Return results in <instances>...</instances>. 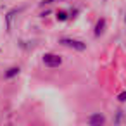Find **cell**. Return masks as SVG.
I'll use <instances>...</instances> for the list:
<instances>
[{
    "mask_svg": "<svg viewBox=\"0 0 126 126\" xmlns=\"http://www.w3.org/2000/svg\"><path fill=\"white\" fill-rule=\"evenodd\" d=\"M59 43H61V45H64V47H69V48L79 50V52L86 48V43H83V42H79V40H73V38H62Z\"/></svg>",
    "mask_w": 126,
    "mask_h": 126,
    "instance_id": "obj_1",
    "label": "cell"
},
{
    "mask_svg": "<svg viewBox=\"0 0 126 126\" xmlns=\"http://www.w3.org/2000/svg\"><path fill=\"white\" fill-rule=\"evenodd\" d=\"M43 64L48 67H59L62 64V57L57 54H45L43 55Z\"/></svg>",
    "mask_w": 126,
    "mask_h": 126,
    "instance_id": "obj_2",
    "label": "cell"
},
{
    "mask_svg": "<svg viewBox=\"0 0 126 126\" xmlns=\"http://www.w3.org/2000/svg\"><path fill=\"white\" fill-rule=\"evenodd\" d=\"M104 123H105V117L102 114H93V116L88 117V124H92V126H100Z\"/></svg>",
    "mask_w": 126,
    "mask_h": 126,
    "instance_id": "obj_3",
    "label": "cell"
},
{
    "mask_svg": "<svg viewBox=\"0 0 126 126\" xmlns=\"http://www.w3.org/2000/svg\"><path fill=\"white\" fill-rule=\"evenodd\" d=\"M104 31H105V19H98L97 21V26H95V36L104 35Z\"/></svg>",
    "mask_w": 126,
    "mask_h": 126,
    "instance_id": "obj_4",
    "label": "cell"
},
{
    "mask_svg": "<svg viewBox=\"0 0 126 126\" xmlns=\"http://www.w3.org/2000/svg\"><path fill=\"white\" fill-rule=\"evenodd\" d=\"M17 14V11L14 9V11H11L9 14H7V28H9V31H11V28H12V19H14V16Z\"/></svg>",
    "mask_w": 126,
    "mask_h": 126,
    "instance_id": "obj_5",
    "label": "cell"
},
{
    "mask_svg": "<svg viewBox=\"0 0 126 126\" xmlns=\"http://www.w3.org/2000/svg\"><path fill=\"white\" fill-rule=\"evenodd\" d=\"M17 74H19V67H11V69H7L5 78H14V76H17Z\"/></svg>",
    "mask_w": 126,
    "mask_h": 126,
    "instance_id": "obj_6",
    "label": "cell"
},
{
    "mask_svg": "<svg viewBox=\"0 0 126 126\" xmlns=\"http://www.w3.org/2000/svg\"><path fill=\"white\" fill-rule=\"evenodd\" d=\"M57 19H59V21H66V19H67V14H66L64 11H59V12H57Z\"/></svg>",
    "mask_w": 126,
    "mask_h": 126,
    "instance_id": "obj_7",
    "label": "cell"
},
{
    "mask_svg": "<svg viewBox=\"0 0 126 126\" xmlns=\"http://www.w3.org/2000/svg\"><path fill=\"white\" fill-rule=\"evenodd\" d=\"M117 100H119V102H126V92L119 93V95H117Z\"/></svg>",
    "mask_w": 126,
    "mask_h": 126,
    "instance_id": "obj_8",
    "label": "cell"
},
{
    "mask_svg": "<svg viewBox=\"0 0 126 126\" xmlns=\"http://www.w3.org/2000/svg\"><path fill=\"white\" fill-rule=\"evenodd\" d=\"M52 2H59V0H43V4H52Z\"/></svg>",
    "mask_w": 126,
    "mask_h": 126,
    "instance_id": "obj_9",
    "label": "cell"
}]
</instances>
